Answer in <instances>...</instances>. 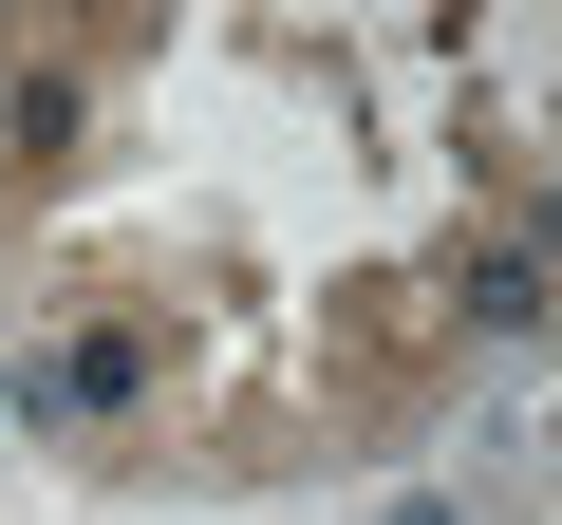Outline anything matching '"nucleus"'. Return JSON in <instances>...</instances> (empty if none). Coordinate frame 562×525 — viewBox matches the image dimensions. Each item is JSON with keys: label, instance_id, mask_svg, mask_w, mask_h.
I'll return each mask as SVG.
<instances>
[{"label": "nucleus", "instance_id": "f257e3e1", "mask_svg": "<svg viewBox=\"0 0 562 525\" xmlns=\"http://www.w3.org/2000/svg\"><path fill=\"white\" fill-rule=\"evenodd\" d=\"M394 525H469V506H394Z\"/></svg>", "mask_w": 562, "mask_h": 525}]
</instances>
